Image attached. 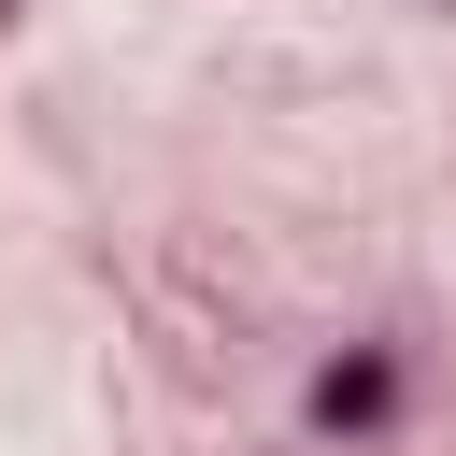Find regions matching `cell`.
Segmentation results:
<instances>
[{"instance_id":"1","label":"cell","mask_w":456,"mask_h":456,"mask_svg":"<svg viewBox=\"0 0 456 456\" xmlns=\"http://www.w3.org/2000/svg\"><path fill=\"white\" fill-rule=\"evenodd\" d=\"M399 399H413L399 342H342V356L299 385V428H314V442H385V428H399Z\"/></svg>"}]
</instances>
